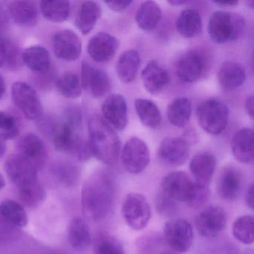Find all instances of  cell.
<instances>
[{
	"instance_id": "obj_52",
	"label": "cell",
	"mask_w": 254,
	"mask_h": 254,
	"mask_svg": "<svg viewBox=\"0 0 254 254\" xmlns=\"http://www.w3.org/2000/svg\"><path fill=\"white\" fill-rule=\"evenodd\" d=\"M168 2L171 4V5H181L187 3V1H184V0H171V1H169Z\"/></svg>"
},
{
	"instance_id": "obj_23",
	"label": "cell",
	"mask_w": 254,
	"mask_h": 254,
	"mask_svg": "<svg viewBox=\"0 0 254 254\" xmlns=\"http://www.w3.org/2000/svg\"><path fill=\"white\" fill-rule=\"evenodd\" d=\"M245 79L246 72L245 68L236 62H224L218 71V82L225 90H233L241 87Z\"/></svg>"
},
{
	"instance_id": "obj_35",
	"label": "cell",
	"mask_w": 254,
	"mask_h": 254,
	"mask_svg": "<svg viewBox=\"0 0 254 254\" xmlns=\"http://www.w3.org/2000/svg\"><path fill=\"white\" fill-rule=\"evenodd\" d=\"M40 7L44 17L53 23H62L67 20L70 11V3L63 0L41 1Z\"/></svg>"
},
{
	"instance_id": "obj_55",
	"label": "cell",
	"mask_w": 254,
	"mask_h": 254,
	"mask_svg": "<svg viewBox=\"0 0 254 254\" xmlns=\"http://www.w3.org/2000/svg\"><path fill=\"white\" fill-rule=\"evenodd\" d=\"M247 4H248V5H251V7H253L254 6V0H251V1L247 2Z\"/></svg>"
},
{
	"instance_id": "obj_44",
	"label": "cell",
	"mask_w": 254,
	"mask_h": 254,
	"mask_svg": "<svg viewBox=\"0 0 254 254\" xmlns=\"http://www.w3.org/2000/svg\"><path fill=\"white\" fill-rule=\"evenodd\" d=\"M132 1H110L105 2L110 8L115 11H124L125 9L130 6Z\"/></svg>"
},
{
	"instance_id": "obj_11",
	"label": "cell",
	"mask_w": 254,
	"mask_h": 254,
	"mask_svg": "<svg viewBox=\"0 0 254 254\" xmlns=\"http://www.w3.org/2000/svg\"><path fill=\"white\" fill-rule=\"evenodd\" d=\"M227 222L226 211L218 205H210L205 208L195 218V228L200 236L214 238L218 236Z\"/></svg>"
},
{
	"instance_id": "obj_49",
	"label": "cell",
	"mask_w": 254,
	"mask_h": 254,
	"mask_svg": "<svg viewBox=\"0 0 254 254\" xmlns=\"http://www.w3.org/2000/svg\"><path fill=\"white\" fill-rule=\"evenodd\" d=\"M6 90V84L2 75H0V99H2Z\"/></svg>"
},
{
	"instance_id": "obj_45",
	"label": "cell",
	"mask_w": 254,
	"mask_h": 254,
	"mask_svg": "<svg viewBox=\"0 0 254 254\" xmlns=\"http://www.w3.org/2000/svg\"><path fill=\"white\" fill-rule=\"evenodd\" d=\"M245 203L247 206L251 209L254 208V184H251L250 187H248V190L245 194Z\"/></svg>"
},
{
	"instance_id": "obj_25",
	"label": "cell",
	"mask_w": 254,
	"mask_h": 254,
	"mask_svg": "<svg viewBox=\"0 0 254 254\" xmlns=\"http://www.w3.org/2000/svg\"><path fill=\"white\" fill-rule=\"evenodd\" d=\"M68 240L71 247L78 252H84L90 248L91 235L84 219L76 217L71 221L68 230Z\"/></svg>"
},
{
	"instance_id": "obj_8",
	"label": "cell",
	"mask_w": 254,
	"mask_h": 254,
	"mask_svg": "<svg viewBox=\"0 0 254 254\" xmlns=\"http://www.w3.org/2000/svg\"><path fill=\"white\" fill-rule=\"evenodd\" d=\"M13 102L29 120H37L43 114V105L35 90L26 83L17 81L11 87Z\"/></svg>"
},
{
	"instance_id": "obj_53",
	"label": "cell",
	"mask_w": 254,
	"mask_h": 254,
	"mask_svg": "<svg viewBox=\"0 0 254 254\" xmlns=\"http://www.w3.org/2000/svg\"><path fill=\"white\" fill-rule=\"evenodd\" d=\"M5 179L3 175L0 172V191L5 187Z\"/></svg>"
},
{
	"instance_id": "obj_16",
	"label": "cell",
	"mask_w": 254,
	"mask_h": 254,
	"mask_svg": "<svg viewBox=\"0 0 254 254\" xmlns=\"http://www.w3.org/2000/svg\"><path fill=\"white\" fill-rule=\"evenodd\" d=\"M205 69L204 56L195 50L185 53L177 64V74L180 79L184 82H195L203 76Z\"/></svg>"
},
{
	"instance_id": "obj_2",
	"label": "cell",
	"mask_w": 254,
	"mask_h": 254,
	"mask_svg": "<svg viewBox=\"0 0 254 254\" xmlns=\"http://www.w3.org/2000/svg\"><path fill=\"white\" fill-rule=\"evenodd\" d=\"M116 196L114 179L109 174H93L83 185L81 208L86 218L92 221L103 219L111 212Z\"/></svg>"
},
{
	"instance_id": "obj_34",
	"label": "cell",
	"mask_w": 254,
	"mask_h": 254,
	"mask_svg": "<svg viewBox=\"0 0 254 254\" xmlns=\"http://www.w3.org/2000/svg\"><path fill=\"white\" fill-rule=\"evenodd\" d=\"M191 114V104L188 98L175 99L168 107V119L175 127H184L190 120Z\"/></svg>"
},
{
	"instance_id": "obj_19",
	"label": "cell",
	"mask_w": 254,
	"mask_h": 254,
	"mask_svg": "<svg viewBox=\"0 0 254 254\" xmlns=\"http://www.w3.org/2000/svg\"><path fill=\"white\" fill-rule=\"evenodd\" d=\"M102 114L108 124L118 130H123L127 125V106L122 95L113 94L107 98L102 107Z\"/></svg>"
},
{
	"instance_id": "obj_27",
	"label": "cell",
	"mask_w": 254,
	"mask_h": 254,
	"mask_svg": "<svg viewBox=\"0 0 254 254\" xmlns=\"http://www.w3.org/2000/svg\"><path fill=\"white\" fill-rule=\"evenodd\" d=\"M0 218L13 227L23 228L29 223V216L21 203L15 200H4L0 203Z\"/></svg>"
},
{
	"instance_id": "obj_40",
	"label": "cell",
	"mask_w": 254,
	"mask_h": 254,
	"mask_svg": "<svg viewBox=\"0 0 254 254\" xmlns=\"http://www.w3.org/2000/svg\"><path fill=\"white\" fill-rule=\"evenodd\" d=\"M0 130H2L0 136L5 141L17 137L20 127L15 117L5 111H0Z\"/></svg>"
},
{
	"instance_id": "obj_15",
	"label": "cell",
	"mask_w": 254,
	"mask_h": 254,
	"mask_svg": "<svg viewBox=\"0 0 254 254\" xmlns=\"http://www.w3.org/2000/svg\"><path fill=\"white\" fill-rule=\"evenodd\" d=\"M159 159L169 166H182L190 157L188 144L181 138L167 137L160 142L157 151Z\"/></svg>"
},
{
	"instance_id": "obj_17",
	"label": "cell",
	"mask_w": 254,
	"mask_h": 254,
	"mask_svg": "<svg viewBox=\"0 0 254 254\" xmlns=\"http://www.w3.org/2000/svg\"><path fill=\"white\" fill-rule=\"evenodd\" d=\"M17 154L30 162L37 170L44 167L47 154L43 141L34 133H26L17 143Z\"/></svg>"
},
{
	"instance_id": "obj_5",
	"label": "cell",
	"mask_w": 254,
	"mask_h": 254,
	"mask_svg": "<svg viewBox=\"0 0 254 254\" xmlns=\"http://www.w3.org/2000/svg\"><path fill=\"white\" fill-rule=\"evenodd\" d=\"M197 117L199 125L205 131L209 134L219 135L228 125V108L220 101L209 99L197 107Z\"/></svg>"
},
{
	"instance_id": "obj_20",
	"label": "cell",
	"mask_w": 254,
	"mask_h": 254,
	"mask_svg": "<svg viewBox=\"0 0 254 254\" xmlns=\"http://www.w3.org/2000/svg\"><path fill=\"white\" fill-rule=\"evenodd\" d=\"M142 80L145 90L152 95L163 93L170 84V76L167 71L157 61H151L144 68Z\"/></svg>"
},
{
	"instance_id": "obj_36",
	"label": "cell",
	"mask_w": 254,
	"mask_h": 254,
	"mask_svg": "<svg viewBox=\"0 0 254 254\" xmlns=\"http://www.w3.org/2000/svg\"><path fill=\"white\" fill-rule=\"evenodd\" d=\"M18 190L19 198L22 205L29 208L41 206L47 197L45 188L39 181L20 187Z\"/></svg>"
},
{
	"instance_id": "obj_4",
	"label": "cell",
	"mask_w": 254,
	"mask_h": 254,
	"mask_svg": "<svg viewBox=\"0 0 254 254\" xmlns=\"http://www.w3.org/2000/svg\"><path fill=\"white\" fill-rule=\"evenodd\" d=\"M245 25L243 17L239 14L215 11L209 18L208 32L214 43L222 44L239 39L242 36Z\"/></svg>"
},
{
	"instance_id": "obj_47",
	"label": "cell",
	"mask_w": 254,
	"mask_h": 254,
	"mask_svg": "<svg viewBox=\"0 0 254 254\" xmlns=\"http://www.w3.org/2000/svg\"><path fill=\"white\" fill-rule=\"evenodd\" d=\"M254 96H253L247 98L246 101H245V109H246L247 113L251 119H254Z\"/></svg>"
},
{
	"instance_id": "obj_24",
	"label": "cell",
	"mask_w": 254,
	"mask_h": 254,
	"mask_svg": "<svg viewBox=\"0 0 254 254\" xmlns=\"http://www.w3.org/2000/svg\"><path fill=\"white\" fill-rule=\"evenodd\" d=\"M14 23L23 27H32L38 23V8L32 1H13L8 5Z\"/></svg>"
},
{
	"instance_id": "obj_6",
	"label": "cell",
	"mask_w": 254,
	"mask_h": 254,
	"mask_svg": "<svg viewBox=\"0 0 254 254\" xmlns=\"http://www.w3.org/2000/svg\"><path fill=\"white\" fill-rule=\"evenodd\" d=\"M122 214L130 228L141 230L148 225L151 219V206L143 194L129 193L122 205Z\"/></svg>"
},
{
	"instance_id": "obj_41",
	"label": "cell",
	"mask_w": 254,
	"mask_h": 254,
	"mask_svg": "<svg viewBox=\"0 0 254 254\" xmlns=\"http://www.w3.org/2000/svg\"><path fill=\"white\" fill-rule=\"evenodd\" d=\"M22 53L18 47L11 42L5 41V56L3 66L8 69H15L21 66Z\"/></svg>"
},
{
	"instance_id": "obj_39",
	"label": "cell",
	"mask_w": 254,
	"mask_h": 254,
	"mask_svg": "<svg viewBox=\"0 0 254 254\" xmlns=\"http://www.w3.org/2000/svg\"><path fill=\"white\" fill-rule=\"evenodd\" d=\"M93 250L95 254H125L121 242L109 235H103L97 238Z\"/></svg>"
},
{
	"instance_id": "obj_54",
	"label": "cell",
	"mask_w": 254,
	"mask_h": 254,
	"mask_svg": "<svg viewBox=\"0 0 254 254\" xmlns=\"http://www.w3.org/2000/svg\"><path fill=\"white\" fill-rule=\"evenodd\" d=\"M161 254H178L176 252H175V251H163V253H162Z\"/></svg>"
},
{
	"instance_id": "obj_10",
	"label": "cell",
	"mask_w": 254,
	"mask_h": 254,
	"mask_svg": "<svg viewBox=\"0 0 254 254\" xmlns=\"http://www.w3.org/2000/svg\"><path fill=\"white\" fill-rule=\"evenodd\" d=\"M162 191L174 200L188 203L195 191V183L186 172H174L163 178Z\"/></svg>"
},
{
	"instance_id": "obj_22",
	"label": "cell",
	"mask_w": 254,
	"mask_h": 254,
	"mask_svg": "<svg viewBox=\"0 0 254 254\" xmlns=\"http://www.w3.org/2000/svg\"><path fill=\"white\" fill-rule=\"evenodd\" d=\"M232 151L235 158L242 163L251 164L254 159V130L242 128L233 136Z\"/></svg>"
},
{
	"instance_id": "obj_28",
	"label": "cell",
	"mask_w": 254,
	"mask_h": 254,
	"mask_svg": "<svg viewBox=\"0 0 254 254\" xmlns=\"http://www.w3.org/2000/svg\"><path fill=\"white\" fill-rule=\"evenodd\" d=\"M241 188V176L238 171L228 168L221 173L217 185L218 194L227 200H235L239 195Z\"/></svg>"
},
{
	"instance_id": "obj_32",
	"label": "cell",
	"mask_w": 254,
	"mask_h": 254,
	"mask_svg": "<svg viewBox=\"0 0 254 254\" xmlns=\"http://www.w3.org/2000/svg\"><path fill=\"white\" fill-rule=\"evenodd\" d=\"M202 20L199 13L195 10L186 9L178 17L176 27L181 36L192 38L200 35L202 32Z\"/></svg>"
},
{
	"instance_id": "obj_46",
	"label": "cell",
	"mask_w": 254,
	"mask_h": 254,
	"mask_svg": "<svg viewBox=\"0 0 254 254\" xmlns=\"http://www.w3.org/2000/svg\"><path fill=\"white\" fill-rule=\"evenodd\" d=\"M13 228L9 224L3 221L2 218H0V241L8 236V233H10V230Z\"/></svg>"
},
{
	"instance_id": "obj_18",
	"label": "cell",
	"mask_w": 254,
	"mask_h": 254,
	"mask_svg": "<svg viewBox=\"0 0 254 254\" xmlns=\"http://www.w3.org/2000/svg\"><path fill=\"white\" fill-rule=\"evenodd\" d=\"M119 45L117 38L106 32H99L89 41L87 52L95 62L105 63L115 56Z\"/></svg>"
},
{
	"instance_id": "obj_3",
	"label": "cell",
	"mask_w": 254,
	"mask_h": 254,
	"mask_svg": "<svg viewBox=\"0 0 254 254\" xmlns=\"http://www.w3.org/2000/svg\"><path fill=\"white\" fill-rule=\"evenodd\" d=\"M89 144L93 157L107 165L114 164L120 155L121 142L112 127L99 116L89 120Z\"/></svg>"
},
{
	"instance_id": "obj_50",
	"label": "cell",
	"mask_w": 254,
	"mask_h": 254,
	"mask_svg": "<svg viewBox=\"0 0 254 254\" xmlns=\"http://www.w3.org/2000/svg\"><path fill=\"white\" fill-rule=\"evenodd\" d=\"M214 3L221 6H235L239 3L238 1H215Z\"/></svg>"
},
{
	"instance_id": "obj_12",
	"label": "cell",
	"mask_w": 254,
	"mask_h": 254,
	"mask_svg": "<svg viewBox=\"0 0 254 254\" xmlns=\"http://www.w3.org/2000/svg\"><path fill=\"white\" fill-rule=\"evenodd\" d=\"M5 170L10 181L18 189L38 181L36 168L17 153L7 158Z\"/></svg>"
},
{
	"instance_id": "obj_21",
	"label": "cell",
	"mask_w": 254,
	"mask_h": 254,
	"mask_svg": "<svg viewBox=\"0 0 254 254\" xmlns=\"http://www.w3.org/2000/svg\"><path fill=\"white\" fill-rule=\"evenodd\" d=\"M216 167L213 154L201 152L196 154L190 161V169L196 184L209 187Z\"/></svg>"
},
{
	"instance_id": "obj_9",
	"label": "cell",
	"mask_w": 254,
	"mask_h": 254,
	"mask_svg": "<svg viewBox=\"0 0 254 254\" xmlns=\"http://www.w3.org/2000/svg\"><path fill=\"white\" fill-rule=\"evenodd\" d=\"M163 232L166 242L175 252H187L192 245L193 227L187 220L182 218L169 220L165 224Z\"/></svg>"
},
{
	"instance_id": "obj_42",
	"label": "cell",
	"mask_w": 254,
	"mask_h": 254,
	"mask_svg": "<svg viewBox=\"0 0 254 254\" xmlns=\"http://www.w3.org/2000/svg\"><path fill=\"white\" fill-rule=\"evenodd\" d=\"M156 208L158 213L163 217H171L176 212V203L169 196L162 191L156 200Z\"/></svg>"
},
{
	"instance_id": "obj_14",
	"label": "cell",
	"mask_w": 254,
	"mask_h": 254,
	"mask_svg": "<svg viewBox=\"0 0 254 254\" xmlns=\"http://www.w3.org/2000/svg\"><path fill=\"white\" fill-rule=\"evenodd\" d=\"M81 85L93 97L105 96L111 88V81L105 71L83 62L81 65Z\"/></svg>"
},
{
	"instance_id": "obj_48",
	"label": "cell",
	"mask_w": 254,
	"mask_h": 254,
	"mask_svg": "<svg viewBox=\"0 0 254 254\" xmlns=\"http://www.w3.org/2000/svg\"><path fill=\"white\" fill-rule=\"evenodd\" d=\"M5 56V41L0 36V67L3 66Z\"/></svg>"
},
{
	"instance_id": "obj_31",
	"label": "cell",
	"mask_w": 254,
	"mask_h": 254,
	"mask_svg": "<svg viewBox=\"0 0 254 254\" xmlns=\"http://www.w3.org/2000/svg\"><path fill=\"white\" fill-rule=\"evenodd\" d=\"M162 17L160 6L153 1H147L139 6L136 12V23L145 32H152L157 28Z\"/></svg>"
},
{
	"instance_id": "obj_30",
	"label": "cell",
	"mask_w": 254,
	"mask_h": 254,
	"mask_svg": "<svg viewBox=\"0 0 254 254\" xmlns=\"http://www.w3.org/2000/svg\"><path fill=\"white\" fill-rule=\"evenodd\" d=\"M140 64L139 53L135 50H127L121 55L117 63V73L124 83H130L136 78Z\"/></svg>"
},
{
	"instance_id": "obj_26",
	"label": "cell",
	"mask_w": 254,
	"mask_h": 254,
	"mask_svg": "<svg viewBox=\"0 0 254 254\" xmlns=\"http://www.w3.org/2000/svg\"><path fill=\"white\" fill-rule=\"evenodd\" d=\"M101 15L102 8L97 2L86 1L78 10L75 26L83 35H87L93 30Z\"/></svg>"
},
{
	"instance_id": "obj_51",
	"label": "cell",
	"mask_w": 254,
	"mask_h": 254,
	"mask_svg": "<svg viewBox=\"0 0 254 254\" xmlns=\"http://www.w3.org/2000/svg\"><path fill=\"white\" fill-rule=\"evenodd\" d=\"M6 151V145H5V140L0 136V158L3 157Z\"/></svg>"
},
{
	"instance_id": "obj_1",
	"label": "cell",
	"mask_w": 254,
	"mask_h": 254,
	"mask_svg": "<svg viewBox=\"0 0 254 254\" xmlns=\"http://www.w3.org/2000/svg\"><path fill=\"white\" fill-rule=\"evenodd\" d=\"M81 114L77 110H70L60 122L47 120L41 123L42 130L50 136L58 151L73 154L81 161L93 157L88 141L79 134Z\"/></svg>"
},
{
	"instance_id": "obj_13",
	"label": "cell",
	"mask_w": 254,
	"mask_h": 254,
	"mask_svg": "<svg viewBox=\"0 0 254 254\" xmlns=\"http://www.w3.org/2000/svg\"><path fill=\"white\" fill-rule=\"evenodd\" d=\"M53 50L56 57L66 62L78 60L81 54L82 44L75 32L69 29L59 31L52 38Z\"/></svg>"
},
{
	"instance_id": "obj_37",
	"label": "cell",
	"mask_w": 254,
	"mask_h": 254,
	"mask_svg": "<svg viewBox=\"0 0 254 254\" xmlns=\"http://www.w3.org/2000/svg\"><path fill=\"white\" fill-rule=\"evenodd\" d=\"M58 91L68 99H75L81 94L79 78L73 72H65L56 81Z\"/></svg>"
},
{
	"instance_id": "obj_29",
	"label": "cell",
	"mask_w": 254,
	"mask_h": 254,
	"mask_svg": "<svg viewBox=\"0 0 254 254\" xmlns=\"http://www.w3.org/2000/svg\"><path fill=\"white\" fill-rule=\"evenodd\" d=\"M22 61L29 69L38 72L48 70L51 64L48 51L41 46H32L24 50Z\"/></svg>"
},
{
	"instance_id": "obj_33",
	"label": "cell",
	"mask_w": 254,
	"mask_h": 254,
	"mask_svg": "<svg viewBox=\"0 0 254 254\" xmlns=\"http://www.w3.org/2000/svg\"><path fill=\"white\" fill-rule=\"evenodd\" d=\"M135 109L141 123L150 128H157L161 123L160 110L154 102L148 99H139L135 101Z\"/></svg>"
},
{
	"instance_id": "obj_38",
	"label": "cell",
	"mask_w": 254,
	"mask_h": 254,
	"mask_svg": "<svg viewBox=\"0 0 254 254\" xmlns=\"http://www.w3.org/2000/svg\"><path fill=\"white\" fill-rule=\"evenodd\" d=\"M233 234L235 239L245 245L254 241V220L252 215H242L233 223Z\"/></svg>"
},
{
	"instance_id": "obj_7",
	"label": "cell",
	"mask_w": 254,
	"mask_h": 254,
	"mask_svg": "<svg viewBox=\"0 0 254 254\" xmlns=\"http://www.w3.org/2000/svg\"><path fill=\"white\" fill-rule=\"evenodd\" d=\"M122 164L129 173L137 175L143 172L151 160L148 145L137 137L130 138L123 147Z\"/></svg>"
},
{
	"instance_id": "obj_43",
	"label": "cell",
	"mask_w": 254,
	"mask_h": 254,
	"mask_svg": "<svg viewBox=\"0 0 254 254\" xmlns=\"http://www.w3.org/2000/svg\"><path fill=\"white\" fill-rule=\"evenodd\" d=\"M209 197V189L207 187L197 185L195 184V191L192 199L189 202L188 204L191 207L197 209L201 207L207 202Z\"/></svg>"
}]
</instances>
